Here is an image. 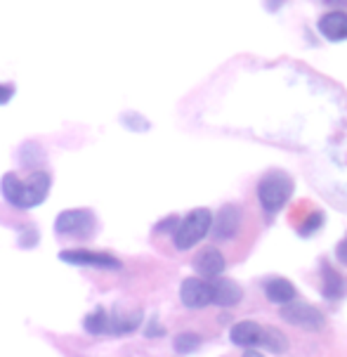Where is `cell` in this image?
<instances>
[{
  "instance_id": "24",
  "label": "cell",
  "mask_w": 347,
  "mask_h": 357,
  "mask_svg": "<svg viewBox=\"0 0 347 357\" xmlns=\"http://www.w3.org/2000/svg\"><path fill=\"white\" fill-rule=\"evenodd\" d=\"M243 357H265V355L258 353V350H246V353H243Z\"/></svg>"
},
{
  "instance_id": "11",
  "label": "cell",
  "mask_w": 347,
  "mask_h": 357,
  "mask_svg": "<svg viewBox=\"0 0 347 357\" xmlns=\"http://www.w3.org/2000/svg\"><path fill=\"white\" fill-rule=\"evenodd\" d=\"M316 26H319V33L324 36L326 40H333V43L347 40V12H340V10L326 12Z\"/></svg>"
},
{
  "instance_id": "9",
  "label": "cell",
  "mask_w": 347,
  "mask_h": 357,
  "mask_svg": "<svg viewBox=\"0 0 347 357\" xmlns=\"http://www.w3.org/2000/svg\"><path fill=\"white\" fill-rule=\"evenodd\" d=\"M213 291V303L220 307H231L243 298V289L234 280H224V277H215L210 282Z\"/></svg>"
},
{
  "instance_id": "3",
  "label": "cell",
  "mask_w": 347,
  "mask_h": 357,
  "mask_svg": "<svg viewBox=\"0 0 347 357\" xmlns=\"http://www.w3.org/2000/svg\"><path fill=\"white\" fill-rule=\"evenodd\" d=\"M213 225V213L208 208H194L190 215H185L175 227L173 241L180 251H187L192 246H196L206 234L210 232Z\"/></svg>"
},
{
  "instance_id": "20",
  "label": "cell",
  "mask_w": 347,
  "mask_h": 357,
  "mask_svg": "<svg viewBox=\"0 0 347 357\" xmlns=\"http://www.w3.org/2000/svg\"><path fill=\"white\" fill-rule=\"evenodd\" d=\"M178 222H180V218L178 215H170L166 218V220H161L156 225V232H173L175 227H178Z\"/></svg>"
},
{
  "instance_id": "23",
  "label": "cell",
  "mask_w": 347,
  "mask_h": 357,
  "mask_svg": "<svg viewBox=\"0 0 347 357\" xmlns=\"http://www.w3.org/2000/svg\"><path fill=\"white\" fill-rule=\"evenodd\" d=\"M163 334H166V329L158 326V322H151V326L147 329V336H163Z\"/></svg>"
},
{
  "instance_id": "6",
  "label": "cell",
  "mask_w": 347,
  "mask_h": 357,
  "mask_svg": "<svg viewBox=\"0 0 347 357\" xmlns=\"http://www.w3.org/2000/svg\"><path fill=\"white\" fill-rule=\"evenodd\" d=\"M59 260L76 268H97V270H121V260L105 251H90V249H69L59 253Z\"/></svg>"
},
{
  "instance_id": "1",
  "label": "cell",
  "mask_w": 347,
  "mask_h": 357,
  "mask_svg": "<svg viewBox=\"0 0 347 357\" xmlns=\"http://www.w3.org/2000/svg\"><path fill=\"white\" fill-rule=\"evenodd\" d=\"M50 185L52 180L45 171H33L26 180H20L17 173H5L0 180V192L15 208H33L47 199Z\"/></svg>"
},
{
  "instance_id": "14",
  "label": "cell",
  "mask_w": 347,
  "mask_h": 357,
  "mask_svg": "<svg viewBox=\"0 0 347 357\" xmlns=\"http://www.w3.org/2000/svg\"><path fill=\"white\" fill-rule=\"evenodd\" d=\"M265 294H267V298L277 305H284V303L295 301V287L288 280H284V277H274V280L267 282Z\"/></svg>"
},
{
  "instance_id": "8",
  "label": "cell",
  "mask_w": 347,
  "mask_h": 357,
  "mask_svg": "<svg viewBox=\"0 0 347 357\" xmlns=\"http://www.w3.org/2000/svg\"><path fill=\"white\" fill-rule=\"evenodd\" d=\"M239 225H241V208L236 204H224L210 227L215 239H231L239 232Z\"/></svg>"
},
{
  "instance_id": "5",
  "label": "cell",
  "mask_w": 347,
  "mask_h": 357,
  "mask_svg": "<svg viewBox=\"0 0 347 357\" xmlns=\"http://www.w3.org/2000/svg\"><path fill=\"white\" fill-rule=\"evenodd\" d=\"M282 317L288 324L300 326L305 331H321L326 324V317L321 314V310H316L309 303H298V301H291V303L282 305Z\"/></svg>"
},
{
  "instance_id": "4",
  "label": "cell",
  "mask_w": 347,
  "mask_h": 357,
  "mask_svg": "<svg viewBox=\"0 0 347 357\" xmlns=\"http://www.w3.org/2000/svg\"><path fill=\"white\" fill-rule=\"evenodd\" d=\"M97 229V218L88 208H71L57 215L54 220V232L62 237H76V239H90Z\"/></svg>"
},
{
  "instance_id": "19",
  "label": "cell",
  "mask_w": 347,
  "mask_h": 357,
  "mask_svg": "<svg viewBox=\"0 0 347 357\" xmlns=\"http://www.w3.org/2000/svg\"><path fill=\"white\" fill-rule=\"evenodd\" d=\"M321 222H324V213H321V211H314V213H309L307 220L300 225V234L302 237H309V234L321 227Z\"/></svg>"
},
{
  "instance_id": "22",
  "label": "cell",
  "mask_w": 347,
  "mask_h": 357,
  "mask_svg": "<svg viewBox=\"0 0 347 357\" xmlns=\"http://www.w3.org/2000/svg\"><path fill=\"white\" fill-rule=\"evenodd\" d=\"M12 95H15V86H3V83H0V105H8V102L12 100Z\"/></svg>"
},
{
  "instance_id": "7",
  "label": "cell",
  "mask_w": 347,
  "mask_h": 357,
  "mask_svg": "<svg viewBox=\"0 0 347 357\" xmlns=\"http://www.w3.org/2000/svg\"><path fill=\"white\" fill-rule=\"evenodd\" d=\"M180 301L190 310H201V307H208L213 303V291L210 282L201 280V277H187L180 287Z\"/></svg>"
},
{
  "instance_id": "15",
  "label": "cell",
  "mask_w": 347,
  "mask_h": 357,
  "mask_svg": "<svg viewBox=\"0 0 347 357\" xmlns=\"http://www.w3.org/2000/svg\"><path fill=\"white\" fill-rule=\"evenodd\" d=\"M321 275H324V296L326 298H340V296H345L347 291V282L340 277L338 270H333L331 265L324 263V270H321Z\"/></svg>"
},
{
  "instance_id": "12",
  "label": "cell",
  "mask_w": 347,
  "mask_h": 357,
  "mask_svg": "<svg viewBox=\"0 0 347 357\" xmlns=\"http://www.w3.org/2000/svg\"><path fill=\"white\" fill-rule=\"evenodd\" d=\"M260 336H263V326L258 322H253V319H241V322H236L229 329L231 343H234V346H241V348L260 346Z\"/></svg>"
},
{
  "instance_id": "2",
  "label": "cell",
  "mask_w": 347,
  "mask_h": 357,
  "mask_svg": "<svg viewBox=\"0 0 347 357\" xmlns=\"http://www.w3.org/2000/svg\"><path fill=\"white\" fill-rule=\"evenodd\" d=\"M293 178L284 171H270L263 175V180L258 183V199L263 204L267 213H277L282 211L286 202L293 195Z\"/></svg>"
},
{
  "instance_id": "16",
  "label": "cell",
  "mask_w": 347,
  "mask_h": 357,
  "mask_svg": "<svg viewBox=\"0 0 347 357\" xmlns=\"http://www.w3.org/2000/svg\"><path fill=\"white\" fill-rule=\"evenodd\" d=\"M83 326H85V331L93 336L109 334V312L105 307H95V310L83 319Z\"/></svg>"
},
{
  "instance_id": "21",
  "label": "cell",
  "mask_w": 347,
  "mask_h": 357,
  "mask_svg": "<svg viewBox=\"0 0 347 357\" xmlns=\"http://www.w3.org/2000/svg\"><path fill=\"white\" fill-rule=\"evenodd\" d=\"M336 258L340 260L343 265H347V234L340 239V244L336 246Z\"/></svg>"
},
{
  "instance_id": "17",
  "label": "cell",
  "mask_w": 347,
  "mask_h": 357,
  "mask_svg": "<svg viewBox=\"0 0 347 357\" xmlns=\"http://www.w3.org/2000/svg\"><path fill=\"white\" fill-rule=\"evenodd\" d=\"M260 346H265L267 350H272V353L282 355L288 350V338L284 336V331L274 329V326H267V329H263V336H260Z\"/></svg>"
},
{
  "instance_id": "18",
  "label": "cell",
  "mask_w": 347,
  "mask_h": 357,
  "mask_svg": "<svg viewBox=\"0 0 347 357\" xmlns=\"http://www.w3.org/2000/svg\"><path fill=\"white\" fill-rule=\"evenodd\" d=\"M173 348H175V353H180V355L196 353V350L201 348V336L194 334V331H182V334L175 336Z\"/></svg>"
},
{
  "instance_id": "13",
  "label": "cell",
  "mask_w": 347,
  "mask_h": 357,
  "mask_svg": "<svg viewBox=\"0 0 347 357\" xmlns=\"http://www.w3.org/2000/svg\"><path fill=\"white\" fill-rule=\"evenodd\" d=\"M142 324V312L139 310H130V312H114L109 314V334H130V331H135L137 326Z\"/></svg>"
},
{
  "instance_id": "10",
  "label": "cell",
  "mask_w": 347,
  "mask_h": 357,
  "mask_svg": "<svg viewBox=\"0 0 347 357\" xmlns=\"http://www.w3.org/2000/svg\"><path fill=\"white\" fill-rule=\"evenodd\" d=\"M194 270L201 275V280H215L224 270V256L217 249L208 246L194 258Z\"/></svg>"
}]
</instances>
